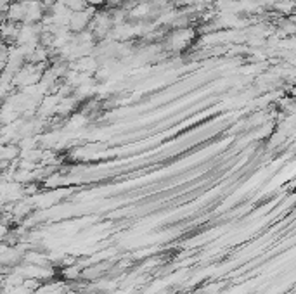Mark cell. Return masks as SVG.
Masks as SVG:
<instances>
[{
  "label": "cell",
  "instance_id": "1",
  "mask_svg": "<svg viewBox=\"0 0 296 294\" xmlns=\"http://www.w3.org/2000/svg\"><path fill=\"white\" fill-rule=\"evenodd\" d=\"M96 7L92 6H87L84 10H76V12H71V18H70V32L73 33V35H76V33L84 32V30L88 28V22H90L92 16L96 14Z\"/></svg>",
  "mask_w": 296,
  "mask_h": 294
},
{
  "label": "cell",
  "instance_id": "2",
  "mask_svg": "<svg viewBox=\"0 0 296 294\" xmlns=\"http://www.w3.org/2000/svg\"><path fill=\"white\" fill-rule=\"evenodd\" d=\"M47 14V9L44 4L35 2V0H24V20L21 24H35L44 20Z\"/></svg>",
  "mask_w": 296,
  "mask_h": 294
},
{
  "label": "cell",
  "instance_id": "3",
  "mask_svg": "<svg viewBox=\"0 0 296 294\" xmlns=\"http://www.w3.org/2000/svg\"><path fill=\"white\" fill-rule=\"evenodd\" d=\"M194 30L190 28H177L172 32L170 38H168V42H170V48H174V50H182V48H186L187 45L190 44V40L194 38Z\"/></svg>",
  "mask_w": 296,
  "mask_h": 294
},
{
  "label": "cell",
  "instance_id": "4",
  "mask_svg": "<svg viewBox=\"0 0 296 294\" xmlns=\"http://www.w3.org/2000/svg\"><path fill=\"white\" fill-rule=\"evenodd\" d=\"M18 33H20V24L10 21H0V38L7 45H16Z\"/></svg>",
  "mask_w": 296,
  "mask_h": 294
},
{
  "label": "cell",
  "instance_id": "5",
  "mask_svg": "<svg viewBox=\"0 0 296 294\" xmlns=\"http://www.w3.org/2000/svg\"><path fill=\"white\" fill-rule=\"evenodd\" d=\"M24 20V2H12L9 4V9L6 12V21L21 24Z\"/></svg>",
  "mask_w": 296,
  "mask_h": 294
},
{
  "label": "cell",
  "instance_id": "6",
  "mask_svg": "<svg viewBox=\"0 0 296 294\" xmlns=\"http://www.w3.org/2000/svg\"><path fill=\"white\" fill-rule=\"evenodd\" d=\"M61 4H64L66 7H68L70 10H73V12H76V10H84L85 7L88 6L87 0H59Z\"/></svg>",
  "mask_w": 296,
  "mask_h": 294
},
{
  "label": "cell",
  "instance_id": "7",
  "mask_svg": "<svg viewBox=\"0 0 296 294\" xmlns=\"http://www.w3.org/2000/svg\"><path fill=\"white\" fill-rule=\"evenodd\" d=\"M62 275H64L66 278H76L82 275V268L80 266H74V265H70V266H64V272H62Z\"/></svg>",
  "mask_w": 296,
  "mask_h": 294
},
{
  "label": "cell",
  "instance_id": "8",
  "mask_svg": "<svg viewBox=\"0 0 296 294\" xmlns=\"http://www.w3.org/2000/svg\"><path fill=\"white\" fill-rule=\"evenodd\" d=\"M7 234H9V225H6V224H2V222H0V240L6 239Z\"/></svg>",
  "mask_w": 296,
  "mask_h": 294
},
{
  "label": "cell",
  "instance_id": "9",
  "mask_svg": "<svg viewBox=\"0 0 296 294\" xmlns=\"http://www.w3.org/2000/svg\"><path fill=\"white\" fill-rule=\"evenodd\" d=\"M7 47H9V45H7L6 42H4L2 38H0V58L7 54Z\"/></svg>",
  "mask_w": 296,
  "mask_h": 294
},
{
  "label": "cell",
  "instance_id": "10",
  "mask_svg": "<svg viewBox=\"0 0 296 294\" xmlns=\"http://www.w3.org/2000/svg\"><path fill=\"white\" fill-rule=\"evenodd\" d=\"M87 4L92 7H99V6H102V4H106V0H87Z\"/></svg>",
  "mask_w": 296,
  "mask_h": 294
},
{
  "label": "cell",
  "instance_id": "11",
  "mask_svg": "<svg viewBox=\"0 0 296 294\" xmlns=\"http://www.w3.org/2000/svg\"><path fill=\"white\" fill-rule=\"evenodd\" d=\"M9 2L10 4H12V2H24V0H9Z\"/></svg>",
  "mask_w": 296,
  "mask_h": 294
},
{
  "label": "cell",
  "instance_id": "12",
  "mask_svg": "<svg viewBox=\"0 0 296 294\" xmlns=\"http://www.w3.org/2000/svg\"><path fill=\"white\" fill-rule=\"evenodd\" d=\"M35 2H40V4H42V2H44V0H35Z\"/></svg>",
  "mask_w": 296,
  "mask_h": 294
}]
</instances>
